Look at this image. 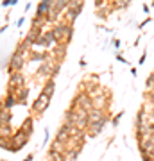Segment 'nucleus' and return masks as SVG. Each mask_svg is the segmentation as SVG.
Here are the masks:
<instances>
[{
	"label": "nucleus",
	"mask_w": 154,
	"mask_h": 161,
	"mask_svg": "<svg viewBox=\"0 0 154 161\" xmlns=\"http://www.w3.org/2000/svg\"><path fill=\"white\" fill-rule=\"evenodd\" d=\"M61 70V63H56L54 59H47L43 63H40L38 70H36V75L38 77H45V79H54Z\"/></svg>",
	"instance_id": "1"
},
{
	"label": "nucleus",
	"mask_w": 154,
	"mask_h": 161,
	"mask_svg": "<svg viewBox=\"0 0 154 161\" xmlns=\"http://www.w3.org/2000/svg\"><path fill=\"white\" fill-rule=\"evenodd\" d=\"M25 63H27V58L23 56V54H20V52H13L11 58H9V61H7V74H13V72H22V68L25 66Z\"/></svg>",
	"instance_id": "2"
},
{
	"label": "nucleus",
	"mask_w": 154,
	"mask_h": 161,
	"mask_svg": "<svg viewBox=\"0 0 154 161\" xmlns=\"http://www.w3.org/2000/svg\"><path fill=\"white\" fill-rule=\"evenodd\" d=\"M29 138H31V136H27L22 129H18L16 132H13V136H11L13 143H11V147H9V152H18L20 149H23V147L29 143Z\"/></svg>",
	"instance_id": "3"
},
{
	"label": "nucleus",
	"mask_w": 154,
	"mask_h": 161,
	"mask_svg": "<svg viewBox=\"0 0 154 161\" xmlns=\"http://www.w3.org/2000/svg\"><path fill=\"white\" fill-rule=\"evenodd\" d=\"M48 106H50V97L45 95V93H40V95L34 98V102H32V113L43 115V113L48 109Z\"/></svg>",
	"instance_id": "4"
},
{
	"label": "nucleus",
	"mask_w": 154,
	"mask_h": 161,
	"mask_svg": "<svg viewBox=\"0 0 154 161\" xmlns=\"http://www.w3.org/2000/svg\"><path fill=\"white\" fill-rule=\"evenodd\" d=\"M22 86H25V77H23L22 72H13V74H9L7 93H14L16 90H20Z\"/></svg>",
	"instance_id": "5"
},
{
	"label": "nucleus",
	"mask_w": 154,
	"mask_h": 161,
	"mask_svg": "<svg viewBox=\"0 0 154 161\" xmlns=\"http://www.w3.org/2000/svg\"><path fill=\"white\" fill-rule=\"evenodd\" d=\"M75 106H79L81 109H84V111H90L93 109V98L90 97V93H86V92H79L77 93V97L74 98V102Z\"/></svg>",
	"instance_id": "6"
},
{
	"label": "nucleus",
	"mask_w": 154,
	"mask_h": 161,
	"mask_svg": "<svg viewBox=\"0 0 154 161\" xmlns=\"http://www.w3.org/2000/svg\"><path fill=\"white\" fill-rule=\"evenodd\" d=\"M109 122L108 115L104 116L102 120H99V122H91V124H88V127H86V134L90 136V138H95L97 134H100L102 132V129L106 127V124Z\"/></svg>",
	"instance_id": "7"
},
{
	"label": "nucleus",
	"mask_w": 154,
	"mask_h": 161,
	"mask_svg": "<svg viewBox=\"0 0 154 161\" xmlns=\"http://www.w3.org/2000/svg\"><path fill=\"white\" fill-rule=\"evenodd\" d=\"M47 59H50V50H45V48H41V50L32 48L27 56V61H32V63H43Z\"/></svg>",
	"instance_id": "8"
},
{
	"label": "nucleus",
	"mask_w": 154,
	"mask_h": 161,
	"mask_svg": "<svg viewBox=\"0 0 154 161\" xmlns=\"http://www.w3.org/2000/svg\"><path fill=\"white\" fill-rule=\"evenodd\" d=\"M152 149H154V132L138 138V150H140V154L142 152H149V150H152Z\"/></svg>",
	"instance_id": "9"
},
{
	"label": "nucleus",
	"mask_w": 154,
	"mask_h": 161,
	"mask_svg": "<svg viewBox=\"0 0 154 161\" xmlns=\"http://www.w3.org/2000/svg\"><path fill=\"white\" fill-rule=\"evenodd\" d=\"M66 48H68V45H56L54 48H50V58L56 63H63L66 58Z\"/></svg>",
	"instance_id": "10"
},
{
	"label": "nucleus",
	"mask_w": 154,
	"mask_h": 161,
	"mask_svg": "<svg viewBox=\"0 0 154 161\" xmlns=\"http://www.w3.org/2000/svg\"><path fill=\"white\" fill-rule=\"evenodd\" d=\"M106 90H104L100 95L97 97H93V108H97V109H108V100H109V95H106Z\"/></svg>",
	"instance_id": "11"
},
{
	"label": "nucleus",
	"mask_w": 154,
	"mask_h": 161,
	"mask_svg": "<svg viewBox=\"0 0 154 161\" xmlns=\"http://www.w3.org/2000/svg\"><path fill=\"white\" fill-rule=\"evenodd\" d=\"M34 14L48 18V14H50V0H40V2H38V6H36V13H34Z\"/></svg>",
	"instance_id": "12"
},
{
	"label": "nucleus",
	"mask_w": 154,
	"mask_h": 161,
	"mask_svg": "<svg viewBox=\"0 0 154 161\" xmlns=\"http://www.w3.org/2000/svg\"><path fill=\"white\" fill-rule=\"evenodd\" d=\"M79 14H81L79 11H75V9H70V7H66V9H65V13H63V16H61V20H63L65 23H70V25H74Z\"/></svg>",
	"instance_id": "13"
},
{
	"label": "nucleus",
	"mask_w": 154,
	"mask_h": 161,
	"mask_svg": "<svg viewBox=\"0 0 154 161\" xmlns=\"http://www.w3.org/2000/svg\"><path fill=\"white\" fill-rule=\"evenodd\" d=\"M104 116H106V111H104V109H97V108H93V109L88 111V124L102 120Z\"/></svg>",
	"instance_id": "14"
},
{
	"label": "nucleus",
	"mask_w": 154,
	"mask_h": 161,
	"mask_svg": "<svg viewBox=\"0 0 154 161\" xmlns=\"http://www.w3.org/2000/svg\"><path fill=\"white\" fill-rule=\"evenodd\" d=\"M43 34V29H40V27H34V25H31V29H29V32H27V38L31 43H32V48H34V41L40 38V36Z\"/></svg>",
	"instance_id": "15"
},
{
	"label": "nucleus",
	"mask_w": 154,
	"mask_h": 161,
	"mask_svg": "<svg viewBox=\"0 0 154 161\" xmlns=\"http://www.w3.org/2000/svg\"><path fill=\"white\" fill-rule=\"evenodd\" d=\"M32 50V43L27 40V38H23L20 43H18L16 47V52H20V54H23V56H29V52Z\"/></svg>",
	"instance_id": "16"
},
{
	"label": "nucleus",
	"mask_w": 154,
	"mask_h": 161,
	"mask_svg": "<svg viewBox=\"0 0 154 161\" xmlns=\"http://www.w3.org/2000/svg\"><path fill=\"white\" fill-rule=\"evenodd\" d=\"M27 95H29V88L27 86H22L20 90L14 92V97H16V102L18 104H27Z\"/></svg>",
	"instance_id": "17"
},
{
	"label": "nucleus",
	"mask_w": 154,
	"mask_h": 161,
	"mask_svg": "<svg viewBox=\"0 0 154 161\" xmlns=\"http://www.w3.org/2000/svg\"><path fill=\"white\" fill-rule=\"evenodd\" d=\"M20 129H22L27 136H32V134H34V120H32L31 116H29V118H25V122L20 125Z\"/></svg>",
	"instance_id": "18"
},
{
	"label": "nucleus",
	"mask_w": 154,
	"mask_h": 161,
	"mask_svg": "<svg viewBox=\"0 0 154 161\" xmlns=\"http://www.w3.org/2000/svg\"><path fill=\"white\" fill-rule=\"evenodd\" d=\"M54 92H56V80H54V79H47L45 84H43V90H41V93H45V95H48V97L52 98Z\"/></svg>",
	"instance_id": "19"
},
{
	"label": "nucleus",
	"mask_w": 154,
	"mask_h": 161,
	"mask_svg": "<svg viewBox=\"0 0 154 161\" xmlns=\"http://www.w3.org/2000/svg\"><path fill=\"white\" fill-rule=\"evenodd\" d=\"M133 0H113V2H108V6H111L115 11H122V9H127V7L131 6Z\"/></svg>",
	"instance_id": "20"
},
{
	"label": "nucleus",
	"mask_w": 154,
	"mask_h": 161,
	"mask_svg": "<svg viewBox=\"0 0 154 161\" xmlns=\"http://www.w3.org/2000/svg\"><path fill=\"white\" fill-rule=\"evenodd\" d=\"M16 97H14V93H7L6 98L2 100V108H6V109H13L14 106H16Z\"/></svg>",
	"instance_id": "21"
},
{
	"label": "nucleus",
	"mask_w": 154,
	"mask_h": 161,
	"mask_svg": "<svg viewBox=\"0 0 154 161\" xmlns=\"http://www.w3.org/2000/svg\"><path fill=\"white\" fill-rule=\"evenodd\" d=\"M0 125H11V109L0 108Z\"/></svg>",
	"instance_id": "22"
},
{
	"label": "nucleus",
	"mask_w": 154,
	"mask_h": 161,
	"mask_svg": "<svg viewBox=\"0 0 154 161\" xmlns=\"http://www.w3.org/2000/svg\"><path fill=\"white\" fill-rule=\"evenodd\" d=\"M50 23V20L47 16H38V14H34V18H32V25L34 27H40V29H43L45 31V27Z\"/></svg>",
	"instance_id": "23"
},
{
	"label": "nucleus",
	"mask_w": 154,
	"mask_h": 161,
	"mask_svg": "<svg viewBox=\"0 0 154 161\" xmlns=\"http://www.w3.org/2000/svg\"><path fill=\"white\" fill-rule=\"evenodd\" d=\"M79 154H81V149H66L63 158H65V161H77Z\"/></svg>",
	"instance_id": "24"
},
{
	"label": "nucleus",
	"mask_w": 154,
	"mask_h": 161,
	"mask_svg": "<svg viewBox=\"0 0 154 161\" xmlns=\"http://www.w3.org/2000/svg\"><path fill=\"white\" fill-rule=\"evenodd\" d=\"M50 150H54V152H61V154H65V150H66V143H63V142H59V140H52V145H50Z\"/></svg>",
	"instance_id": "25"
},
{
	"label": "nucleus",
	"mask_w": 154,
	"mask_h": 161,
	"mask_svg": "<svg viewBox=\"0 0 154 161\" xmlns=\"http://www.w3.org/2000/svg\"><path fill=\"white\" fill-rule=\"evenodd\" d=\"M56 140H59V142H63V143H68V140H70V134H68V131H66L65 127H61V129L57 131V136H56Z\"/></svg>",
	"instance_id": "26"
},
{
	"label": "nucleus",
	"mask_w": 154,
	"mask_h": 161,
	"mask_svg": "<svg viewBox=\"0 0 154 161\" xmlns=\"http://www.w3.org/2000/svg\"><path fill=\"white\" fill-rule=\"evenodd\" d=\"M13 136V134H11ZM11 136H0V149L4 150H9V147H11Z\"/></svg>",
	"instance_id": "27"
},
{
	"label": "nucleus",
	"mask_w": 154,
	"mask_h": 161,
	"mask_svg": "<svg viewBox=\"0 0 154 161\" xmlns=\"http://www.w3.org/2000/svg\"><path fill=\"white\" fill-rule=\"evenodd\" d=\"M48 161H65V158H63V154H61V152L48 150Z\"/></svg>",
	"instance_id": "28"
},
{
	"label": "nucleus",
	"mask_w": 154,
	"mask_h": 161,
	"mask_svg": "<svg viewBox=\"0 0 154 161\" xmlns=\"http://www.w3.org/2000/svg\"><path fill=\"white\" fill-rule=\"evenodd\" d=\"M145 88H147V92H154V72H151V75L147 77V80H145Z\"/></svg>",
	"instance_id": "29"
},
{
	"label": "nucleus",
	"mask_w": 154,
	"mask_h": 161,
	"mask_svg": "<svg viewBox=\"0 0 154 161\" xmlns=\"http://www.w3.org/2000/svg\"><path fill=\"white\" fill-rule=\"evenodd\" d=\"M122 116H124V111H120V113H117V115L113 116V120H111V125H113V127H117V125H118V122H120V118H122Z\"/></svg>",
	"instance_id": "30"
},
{
	"label": "nucleus",
	"mask_w": 154,
	"mask_h": 161,
	"mask_svg": "<svg viewBox=\"0 0 154 161\" xmlns=\"http://www.w3.org/2000/svg\"><path fill=\"white\" fill-rule=\"evenodd\" d=\"M16 4H18V0H2V7H13Z\"/></svg>",
	"instance_id": "31"
},
{
	"label": "nucleus",
	"mask_w": 154,
	"mask_h": 161,
	"mask_svg": "<svg viewBox=\"0 0 154 161\" xmlns=\"http://www.w3.org/2000/svg\"><path fill=\"white\" fill-rule=\"evenodd\" d=\"M151 22H152V16H147L142 23H138V29H145V27H147V25H149Z\"/></svg>",
	"instance_id": "32"
},
{
	"label": "nucleus",
	"mask_w": 154,
	"mask_h": 161,
	"mask_svg": "<svg viewBox=\"0 0 154 161\" xmlns=\"http://www.w3.org/2000/svg\"><path fill=\"white\" fill-rule=\"evenodd\" d=\"M108 4V0H95V9H100Z\"/></svg>",
	"instance_id": "33"
},
{
	"label": "nucleus",
	"mask_w": 154,
	"mask_h": 161,
	"mask_svg": "<svg viewBox=\"0 0 154 161\" xmlns=\"http://www.w3.org/2000/svg\"><path fill=\"white\" fill-rule=\"evenodd\" d=\"M115 59H117V61H120V63H126V64H127V59L124 58V56H122V54H118V52H117V54H115Z\"/></svg>",
	"instance_id": "34"
},
{
	"label": "nucleus",
	"mask_w": 154,
	"mask_h": 161,
	"mask_svg": "<svg viewBox=\"0 0 154 161\" xmlns=\"http://www.w3.org/2000/svg\"><path fill=\"white\" fill-rule=\"evenodd\" d=\"M48 140H50V132H48V127H45V140H43V145L48 143Z\"/></svg>",
	"instance_id": "35"
},
{
	"label": "nucleus",
	"mask_w": 154,
	"mask_h": 161,
	"mask_svg": "<svg viewBox=\"0 0 154 161\" xmlns=\"http://www.w3.org/2000/svg\"><path fill=\"white\" fill-rule=\"evenodd\" d=\"M145 59H147V50H145L142 56H140V59H138V64H143V63H145Z\"/></svg>",
	"instance_id": "36"
},
{
	"label": "nucleus",
	"mask_w": 154,
	"mask_h": 161,
	"mask_svg": "<svg viewBox=\"0 0 154 161\" xmlns=\"http://www.w3.org/2000/svg\"><path fill=\"white\" fill-rule=\"evenodd\" d=\"M23 23H25V16H20V18H18V22H16V27L20 29V27H22Z\"/></svg>",
	"instance_id": "37"
},
{
	"label": "nucleus",
	"mask_w": 154,
	"mask_h": 161,
	"mask_svg": "<svg viewBox=\"0 0 154 161\" xmlns=\"http://www.w3.org/2000/svg\"><path fill=\"white\" fill-rule=\"evenodd\" d=\"M111 43H113V47H115V48H120V47H122V41H120V40H113Z\"/></svg>",
	"instance_id": "38"
},
{
	"label": "nucleus",
	"mask_w": 154,
	"mask_h": 161,
	"mask_svg": "<svg viewBox=\"0 0 154 161\" xmlns=\"http://www.w3.org/2000/svg\"><path fill=\"white\" fill-rule=\"evenodd\" d=\"M142 11L145 13V14H149V11H151V7H149L147 4H142Z\"/></svg>",
	"instance_id": "39"
},
{
	"label": "nucleus",
	"mask_w": 154,
	"mask_h": 161,
	"mask_svg": "<svg viewBox=\"0 0 154 161\" xmlns=\"http://www.w3.org/2000/svg\"><path fill=\"white\" fill-rule=\"evenodd\" d=\"M7 27H9L7 23H6V25H2V27H0V34H4V32H6V31H7Z\"/></svg>",
	"instance_id": "40"
},
{
	"label": "nucleus",
	"mask_w": 154,
	"mask_h": 161,
	"mask_svg": "<svg viewBox=\"0 0 154 161\" xmlns=\"http://www.w3.org/2000/svg\"><path fill=\"white\" fill-rule=\"evenodd\" d=\"M31 7H32V4H31V2H27V4H25V9H23V11H25V13L31 11Z\"/></svg>",
	"instance_id": "41"
},
{
	"label": "nucleus",
	"mask_w": 154,
	"mask_h": 161,
	"mask_svg": "<svg viewBox=\"0 0 154 161\" xmlns=\"http://www.w3.org/2000/svg\"><path fill=\"white\" fill-rule=\"evenodd\" d=\"M79 66H81V68H84V66H86V59H84V58L79 61Z\"/></svg>",
	"instance_id": "42"
},
{
	"label": "nucleus",
	"mask_w": 154,
	"mask_h": 161,
	"mask_svg": "<svg viewBox=\"0 0 154 161\" xmlns=\"http://www.w3.org/2000/svg\"><path fill=\"white\" fill-rule=\"evenodd\" d=\"M131 75H133V77H136V75H138V70L134 68V66H133V68H131Z\"/></svg>",
	"instance_id": "43"
},
{
	"label": "nucleus",
	"mask_w": 154,
	"mask_h": 161,
	"mask_svg": "<svg viewBox=\"0 0 154 161\" xmlns=\"http://www.w3.org/2000/svg\"><path fill=\"white\" fill-rule=\"evenodd\" d=\"M32 159H34V154H29V156H27V158H25L23 161H32Z\"/></svg>",
	"instance_id": "44"
},
{
	"label": "nucleus",
	"mask_w": 154,
	"mask_h": 161,
	"mask_svg": "<svg viewBox=\"0 0 154 161\" xmlns=\"http://www.w3.org/2000/svg\"><path fill=\"white\" fill-rule=\"evenodd\" d=\"M151 7H154V0H152V4H151Z\"/></svg>",
	"instance_id": "45"
},
{
	"label": "nucleus",
	"mask_w": 154,
	"mask_h": 161,
	"mask_svg": "<svg viewBox=\"0 0 154 161\" xmlns=\"http://www.w3.org/2000/svg\"><path fill=\"white\" fill-rule=\"evenodd\" d=\"M152 113H154V102H152Z\"/></svg>",
	"instance_id": "46"
},
{
	"label": "nucleus",
	"mask_w": 154,
	"mask_h": 161,
	"mask_svg": "<svg viewBox=\"0 0 154 161\" xmlns=\"http://www.w3.org/2000/svg\"><path fill=\"white\" fill-rule=\"evenodd\" d=\"M0 108H2V102H0Z\"/></svg>",
	"instance_id": "47"
},
{
	"label": "nucleus",
	"mask_w": 154,
	"mask_h": 161,
	"mask_svg": "<svg viewBox=\"0 0 154 161\" xmlns=\"http://www.w3.org/2000/svg\"><path fill=\"white\" fill-rule=\"evenodd\" d=\"M4 161H6V159H4Z\"/></svg>",
	"instance_id": "48"
},
{
	"label": "nucleus",
	"mask_w": 154,
	"mask_h": 161,
	"mask_svg": "<svg viewBox=\"0 0 154 161\" xmlns=\"http://www.w3.org/2000/svg\"><path fill=\"white\" fill-rule=\"evenodd\" d=\"M152 72H154V70H152Z\"/></svg>",
	"instance_id": "49"
}]
</instances>
